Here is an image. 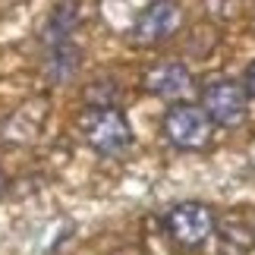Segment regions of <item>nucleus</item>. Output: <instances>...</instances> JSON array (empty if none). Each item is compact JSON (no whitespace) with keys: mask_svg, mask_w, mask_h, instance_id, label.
I'll return each mask as SVG.
<instances>
[{"mask_svg":"<svg viewBox=\"0 0 255 255\" xmlns=\"http://www.w3.org/2000/svg\"><path fill=\"white\" fill-rule=\"evenodd\" d=\"M82 139L101 158H120L132 145V126L120 107H85L79 117Z\"/></svg>","mask_w":255,"mask_h":255,"instance_id":"1","label":"nucleus"},{"mask_svg":"<svg viewBox=\"0 0 255 255\" xmlns=\"http://www.w3.org/2000/svg\"><path fill=\"white\" fill-rule=\"evenodd\" d=\"M202 111L208 114L211 123L224 126V129H233L246 120V92L237 79H227V76H211L208 82L202 85Z\"/></svg>","mask_w":255,"mask_h":255,"instance_id":"3","label":"nucleus"},{"mask_svg":"<svg viewBox=\"0 0 255 255\" xmlns=\"http://www.w3.org/2000/svg\"><path fill=\"white\" fill-rule=\"evenodd\" d=\"M252 230L246 227V221L240 214H227L218 221V246L224 255H246L252 246Z\"/></svg>","mask_w":255,"mask_h":255,"instance_id":"7","label":"nucleus"},{"mask_svg":"<svg viewBox=\"0 0 255 255\" xmlns=\"http://www.w3.org/2000/svg\"><path fill=\"white\" fill-rule=\"evenodd\" d=\"M6 189V173H3V167H0V192Z\"/></svg>","mask_w":255,"mask_h":255,"instance_id":"10","label":"nucleus"},{"mask_svg":"<svg viewBox=\"0 0 255 255\" xmlns=\"http://www.w3.org/2000/svg\"><path fill=\"white\" fill-rule=\"evenodd\" d=\"M79 66V47L70 41H57V44H47V60H44V70L54 82H63L70 79Z\"/></svg>","mask_w":255,"mask_h":255,"instance_id":"8","label":"nucleus"},{"mask_svg":"<svg viewBox=\"0 0 255 255\" xmlns=\"http://www.w3.org/2000/svg\"><path fill=\"white\" fill-rule=\"evenodd\" d=\"M243 92L255 98V63L246 66V76H243Z\"/></svg>","mask_w":255,"mask_h":255,"instance_id":"9","label":"nucleus"},{"mask_svg":"<svg viewBox=\"0 0 255 255\" xmlns=\"http://www.w3.org/2000/svg\"><path fill=\"white\" fill-rule=\"evenodd\" d=\"M183 25V9L176 0H151L148 6L135 16L129 28V41L135 47H151L161 44Z\"/></svg>","mask_w":255,"mask_h":255,"instance_id":"4","label":"nucleus"},{"mask_svg":"<svg viewBox=\"0 0 255 255\" xmlns=\"http://www.w3.org/2000/svg\"><path fill=\"white\" fill-rule=\"evenodd\" d=\"M252 240H255V230H252Z\"/></svg>","mask_w":255,"mask_h":255,"instance_id":"11","label":"nucleus"},{"mask_svg":"<svg viewBox=\"0 0 255 255\" xmlns=\"http://www.w3.org/2000/svg\"><path fill=\"white\" fill-rule=\"evenodd\" d=\"M211 126L214 123L208 120V114H205L199 104H186V101H176L161 120L164 139L180 151L205 148V145L211 142Z\"/></svg>","mask_w":255,"mask_h":255,"instance_id":"2","label":"nucleus"},{"mask_svg":"<svg viewBox=\"0 0 255 255\" xmlns=\"http://www.w3.org/2000/svg\"><path fill=\"white\" fill-rule=\"evenodd\" d=\"M142 85H145V92L158 95L164 101H176V98H183L192 88V76L180 60H161L145 70Z\"/></svg>","mask_w":255,"mask_h":255,"instance_id":"6","label":"nucleus"},{"mask_svg":"<svg viewBox=\"0 0 255 255\" xmlns=\"http://www.w3.org/2000/svg\"><path fill=\"white\" fill-rule=\"evenodd\" d=\"M167 233L183 249H199L214 233V214L202 202H180L167 211Z\"/></svg>","mask_w":255,"mask_h":255,"instance_id":"5","label":"nucleus"}]
</instances>
